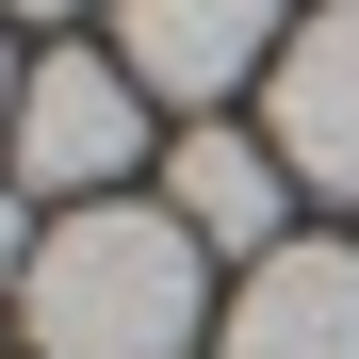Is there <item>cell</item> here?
Wrapping results in <instances>:
<instances>
[{"instance_id": "6da1fadb", "label": "cell", "mask_w": 359, "mask_h": 359, "mask_svg": "<svg viewBox=\"0 0 359 359\" xmlns=\"http://www.w3.org/2000/svg\"><path fill=\"white\" fill-rule=\"evenodd\" d=\"M17 327H33V359H196L212 245L163 196H82V212H49V245L17 278Z\"/></svg>"}, {"instance_id": "7a4b0ae2", "label": "cell", "mask_w": 359, "mask_h": 359, "mask_svg": "<svg viewBox=\"0 0 359 359\" xmlns=\"http://www.w3.org/2000/svg\"><path fill=\"white\" fill-rule=\"evenodd\" d=\"M0 163H17V196H114V180L147 163V82L114 66V49H49V66L17 82V131H0Z\"/></svg>"}, {"instance_id": "3957f363", "label": "cell", "mask_w": 359, "mask_h": 359, "mask_svg": "<svg viewBox=\"0 0 359 359\" xmlns=\"http://www.w3.org/2000/svg\"><path fill=\"white\" fill-rule=\"evenodd\" d=\"M262 147L294 163V196H359V0H311L262 66Z\"/></svg>"}, {"instance_id": "277c9868", "label": "cell", "mask_w": 359, "mask_h": 359, "mask_svg": "<svg viewBox=\"0 0 359 359\" xmlns=\"http://www.w3.org/2000/svg\"><path fill=\"white\" fill-rule=\"evenodd\" d=\"M212 359H359V245H327V229L262 245L212 311Z\"/></svg>"}, {"instance_id": "5b68a950", "label": "cell", "mask_w": 359, "mask_h": 359, "mask_svg": "<svg viewBox=\"0 0 359 359\" xmlns=\"http://www.w3.org/2000/svg\"><path fill=\"white\" fill-rule=\"evenodd\" d=\"M294 33V0H114V66H131L147 98H229L262 82Z\"/></svg>"}, {"instance_id": "8992f818", "label": "cell", "mask_w": 359, "mask_h": 359, "mask_svg": "<svg viewBox=\"0 0 359 359\" xmlns=\"http://www.w3.org/2000/svg\"><path fill=\"white\" fill-rule=\"evenodd\" d=\"M163 212L196 229L212 262H262V245H294V163L262 131H180L163 147Z\"/></svg>"}, {"instance_id": "52a82bcc", "label": "cell", "mask_w": 359, "mask_h": 359, "mask_svg": "<svg viewBox=\"0 0 359 359\" xmlns=\"http://www.w3.org/2000/svg\"><path fill=\"white\" fill-rule=\"evenodd\" d=\"M33 245H49V229H33V196H0V278H33Z\"/></svg>"}, {"instance_id": "ba28073f", "label": "cell", "mask_w": 359, "mask_h": 359, "mask_svg": "<svg viewBox=\"0 0 359 359\" xmlns=\"http://www.w3.org/2000/svg\"><path fill=\"white\" fill-rule=\"evenodd\" d=\"M0 17H66V0H0Z\"/></svg>"}, {"instance_id": "9c48e42d", "label": "cell", "mask_w": 359, "mask_h": 359, "mask_svg": "<svg viewBox=\"0 0 359 359\" xmlns=\"http://www.w3.org/2000/svg\"><path fill=\"white\" fill-rule=\"evenodd\" d=\"M0 131H17V66H0Z\"/></svg>"}]
</instances>
